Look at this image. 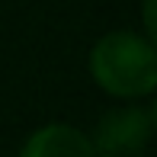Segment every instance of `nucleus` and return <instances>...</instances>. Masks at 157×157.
<instances>
[{"mask_svg": "<svg viewBox=\"0 0 157 157\" xmlns=\"http://www.w3.org/2000/svg\"><path fill=\"white\" fill-rule=\"evenodd\" d=\"M154 128L151 109H112L99 119L90 138L93 157H138Z\"/></svg>", "mask_w": 157, "mask_h": 157, "instance_id": "f03ea898", "label": "nucleus"}, {"mask_svg": "<svg viewBox=\"0 0 157 157\" xmlns=\"http://www.w3.org/2000/svg\"><path fill=\"white\" fill-rule=\"evenodd\" d=\"M90 71L106 93L147 96L157 83V55L141 35L109 32L90 52Z\"/></svg>", "mask_w": 157, "mask_h": 157, "instance_id": "f257e3e1", "label": "nucleus"}, {"mask_svg": "<svg viewBox=\"0 0 157 157\" xmlns=\"http://www.w3.org/2000/svg\"><path fill=\"white\" fill-rule=\"evenodd\" d=\"M19 157H93V144L74 125H45L26 141Z\"/></svg>", "mask_w": 157, "mask_h": 157, "instance_id": "7ed1b4c3", "label": "nucleus"}, {"mask_svg": "<svg viewBox=\"0 0 157 157\" xmlns=\"http://www.w3.org/2000/svg\"><path fill=\"white\" fill-rule=\"evenodd\" d=\"M144 26L154 35V0H144Z\"/></svg>", "mask_w": 157, "mask_h": 157, "instance_id": "20e7f679", "label": "nucleus"}]
</instances>
